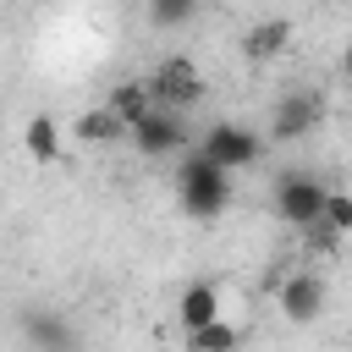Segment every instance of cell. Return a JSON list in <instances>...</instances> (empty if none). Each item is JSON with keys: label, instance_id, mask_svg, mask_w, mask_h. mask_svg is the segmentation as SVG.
<instances>
[{"label": "cell", "instance_id": "cell-1", "mask_svg": "<svg viewBox=\"0 0 352 352\" xmlns=\"http://www.w3.org/2000/svg\"><path fill=\"white\" fill-rule=\"evenodd\" d=\"M176 204L187 220H220L231 209V176L220 165H209L198 148H187L176 165Z\"/></svg>", "mask_w": 352, "mask_h": 352}, {"label": "cell", "instance_id": "cell-2", "mask_svg": "<svg viewBox=\"0 0 352 352\" xmlns=\"http://www.w3.org/2000/svg\"><path fill=\"white\" fill-rule=\"evenodd\" d=\"M126 143H132L143 160H176V154H187V148H192L187 110H165V104H154L143 121L126 126Z\"/></svg>", "mask_w": 352, "mask_h": 352}, {"label": "cell", "instance_id": "cell-3", "mask_svg": "<svg viewBox=\"0 0 352 352\" xmlns=\"http://www.w3.org/2000/svg\"><path fill=\"white\" fill-rule=\"evenodd\" d=\"M198 154H204L209 165H220L226 176H236V170H253V165L264 160V138H258L253 126H242V121H214V126L198 138Z\"/></svg>", "mask_w": 352, "mask_h": 352}, {"label": "cell", "instance_id": "cell-4", "mask_svg": "<svg viewBox=\"0 0 352 352\" xmlns=\"http://www.w3.org/2000/svg\"><path fill=\"white\" fill-rule=\"evenodd\" d=\"M270 302L280 308L286 324H314L324 314V275L319 270H280L270 280Z\"/></svg>", "mask_w": 352, "mask_h": 352}, {"label": "cell", "instance_id": "cell-5", "mask_svg": "<svg viewBox=\"0 0 352 352\" xmlns=\"http://www.w3.org/2000/svg\"><path fill=\"white\" fill-rule=\"evenodd\" d=\"M143 82H148L154 104H165V110H192V104H204V94H209L204 72H198L187 55H165Z\"/></svg>", "mask_w": 352, "mask_h": 352}, {"label": "cell", "instance_id": "cell-6", "mask_svg": "<svg viewBox=\"0 0 352 352\" xmlns=\"http://www.w3.org/2000/svg\"><path fill=\"white\" fill-rule=\"evenodd\" d=\"M275 214L292 226V231H308L319 220V204H324V182L314 170H280L275 176Z\"/></svg>", "mask_w": 352, "mask_h": 352}, {"label": "cell", "instance_id": "cell-7", "mask_svg": "<svg viewBox=\"0 0 352 352\" xmlns=\"http://www.w3.org/2000/svg\"><path fill=\"white\" fill-rule=\"evenodd\" d=\"M22 148H28L33 165H55V160L66 154V126H60L55 116H28V126H22Z\"/></svg>", "mask_w": 352, "mask_h": 352}, {"label": "cell", "instance_id": "cell-8", "mask_svg": "<svg viewBox=\"0 0 352 352\" xmlns=\"http://www.w3.org/2000/svg\"><path fill=\"white\" fill-rule=\"evenodd\" d=\"M314 121H319V104H314L308 94H292V99L275 104V116H270V138H275V143H297Z\"/></svg>", "mask_w": 352, "mask_h": 352}, {"label": "cell", "instance_id": "cell-9", "mask_svg": "<svg viewBox=\"0 0 352 352\" xmlns=\"http://www.w3.org/2000/svg\"><path fill=\"white\" fill-rule=\"evenodd\" d=\"M66 138H77L82 148H110V143H121V138H126V126H121L104 104H94V110H82V116H72Z\"/></svg>", "mask_w": 352, "mask_h": 352}, {"label": "cell", "instance_id": "cell-10", "mask_svg": "<svg viewBox=\"0 0 352 352\" xmlns=\"http://www.w3.org/2000/svg\"><path fill=\"white\" fill-rule=\"evenodd\" d=\"M209 319H220V280H192V286L176 297V324H182V330H198V324H209Z\"/></svg>", "mask_w": 352, "mask_h": 352}, {"label": "cell", "instance_id": "cell-11", "mask_svg": "<svg viewBox=\"0 0 352 352\" xmlns=\"http://www.w3.org/2000/svg\"><path fill=\"white\" fill-rule=\"evenodd\" d=\"M286 50H292V22H280V16L253 22V28L242 33V55H248V60H275V55H286Z\"/></svg>", "mask_w": 352, "mask_h": 352}, {"label": "cell", "instance_id": "cell-12", "mask_svg": "<svg viewBox=\"0 0 352 352\" xmlns=\"http://www.w3.org/2000/svg\"><path fill=\"white\" fill-rule=\"evenodd\" d=\"M104 110H110L121 126H132V121H143V116L154 110V94H148V82H143V77H126V82H116V88H110Z\"/></svg>", "mask_w": 352, "mask_h": 352}, {"label": "cell", "instance_id": "cell-13", "mask_svg": "<svg viewBox=\"0 0 352 352\" xmlns=\"http://www.w3.org/2000/svg\"><path fill=\"white\" fill-rule=\"evenodd\" d=\"M182 336H187V352H236L242 346V324H231V319H209Z\"/></svg>", "mask_w": 352, "mask_h": 352}, {"label": "cell", "instance_id": "cell-14", "mask_svg": "<svg viewBox=\"0 0 352 352\" xmlns=\"http://www.w3.org/2000/svg\"><path fill=\"white\" fill-rule=\"evenodd\" d=\"M319 226H330L336 236H346V231H352V198H346L341 187H324V204H319Z\"/></svg>", "mask_w": 352, "mask_h": 352}, {"label": "cell", "instance_id": "cell-15", "mask_svg": "<svg viewBox=\"0 0 352 352\" xmlns=\"http://www.w3.org/2000/svg\"><path fill=\"white\" fill-rule=\"evenodd\" d=\"M198 6L204 0H148V22L154 28H182V22L198 16Z\"/></svg>", "mask_w": 352, "mask_h": 352}, {"label": "cell", "instance_id": "cell-16", "mask_svg": "<svg viewBox=\"0 0 352 352\" xmlns=\"http://www.w3.org/2000/svg\"><path fill=\"white\" fill-rule=\"evenodd\" d=\"M28 336H33V341H38L44 352H72V336H66V330H60V324H55L50 314H44V319L33 314V319H28Z\"/></svg>", "mask_w": 352, "mask_h": 352}]
</instances>
